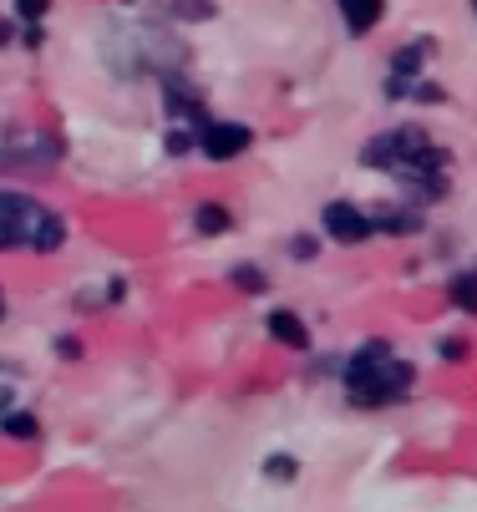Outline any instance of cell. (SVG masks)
<instances>
[{
    "instance_id": "obj_14",
    "label": "cell",
    "mask_w": 477,
    "mask_h": 512,
    "mask_svg": "<svg viewBox=\"0 0 477 512\" xmlns=\"http://www.w3.org/2000/svg\"><path fill=\"white\" fill-rule=\"evenodd\" d=\"M16 16L31 21V26H41V21L51 16V0H16Z\"/></svg>"
},
{
    "instance_id": "obj_12",
    "label": "cell",
    "mask_w": 477,
    "mask_h": 512,
    "mask_svg": "<svg viewBox=\"0 0 477 512\" xmlns=\"http://www.w3.org/2000/svg\"><path fill=\"white\" fill-rule=\"evenodd\" d=\"M0 431L16 436V442H31V436H36L41 426H36V416H31V411H0Z\"/></svg>"
},
{
    "instance_id": "obj_10",
    "label": "cell",
    "mask_w": 477,
    "mask_h": 512,
    "mask_svg": "<svg viewBox=\"0 0 477 512\" xmlns=\"http://www.w3.org/2000/svg\"><path fill=\"white\" fill-rule=\"evenodd\" d=\"M427 51H432V41H422V46H401V51L391 56V71H396V77H422Z\"/></svg>"
},
{
    "instance_id": "obj_7",
    "label": "cell",
    "mask_w": 477,
    "mask_h": 512,
    "mask_svg": "<svg viewBox=\"0 0 477 512\" xmlns=\"http://www.w3.org/2000/svg\"><path fill=\"white\" fill-rule=\"evenodd\" d=\"M340 16H346V26L356 36H366L381 16H386V0H340Z\"/></svg>"
},
{
    "instance_id": "obj_22",
    "label": "cell",
    "mask_w": 477,
    "mask_h": 512,
    "mask_svg": "<svg viewBox=\"0 0 477 512\" xmlns=\"http://www.w3.org/2000/svg\"><path fill=\"white\" fill-rule=\"evenodd\" d=\"M472 6H477V0H472Z\"/></svg>"
},
{
    "instance_id": "obj_5",
    "label": "cell",
    "mask_w": 477,
    "mask_h": 512,
    "mask_svg": "<svg viewBox=\"0 0 477 512\" xmlns=\"http://www.w3.org/2000/svg\"><path fill=\"white\" fill-rule=\"evenodd\" d=\"M320 229H325L335 244H366V239H371V218H366V208H356V203H325V208H320Z\"/></svg>"
},
{
    "instance_id": "obj_11",
    "label": "cell",
    "mask_w": 477,
    "mask_h": 512,
    "mask_svg": "<svg viewBox=\"0 0 477 512\" xmlns=\"http://www.w3.org/2000/svg\"><path fill=\"white\" fill-rule=\"evenodd\" d=\"M447 300H452L457 310L477 315V274H457V279L447 284Z\"/></svg>"
},
{
    "instance_id": "obj_21",
    "label": "cell",
    "mask_w": 477,
    "mask_h": 512,
    "mask_svg": "<svg viewBox=\"0 0 477 512\" xmlns=\"http://www.w3.org/2000/svg\"><path fill=\"white\" fill-rule=\"evenodd\" d=\"M0 315H6V305H0Z\"/></svg>"
},
{
    "instance_id": "obj_8",
    "label": "cell",
    "mask_w": 477,
    "mask_h": 512,
    "mask_svg": "<svg viewBox=\"0 0 477 512\" xmlns=\"http://www.w3.org/2000/svg\"><path fill=\"white\" fill-rule=\"evenodd\" d=\"M269 335H275L280 345H295V350L310 345V330H305V320L295 310H275V315H269Z\"/></svg>"
},
{
    "instance_id": "obj_18",
    "label": "cell",
    "mask_w": 477,
    "mask_h": 512,
    "mask_svg": "<svg viewBox=\"0 0 477 512\" xmlns=\"http://www.w3.org/2000/svg\"><path fill=\"white\" fill-rule=\"evenodd\" d=\"M56 350H61L66 360H77V355H82V345H77V335H61V345H56Z\"/></svg>"
},
{
    "instance_id": "obj_19",
    "label": "cell",
    "mask_w": 477,
    "mask_h": 512,
    "mask_svg": "<svg viewBox=\"0 0 477 512\" xmlns=\"http://www.w3.org/2000/svg\"><path fill=\"white\" fill-rule=\"evenodd\" d=\"M290 254H300V259H315V239H295V244H290Z\"/></svg>"
},
{
    "instance_id": "obj_6",
    "label": "cell",
    "mask_w": 477,
    "mask_h": 512,
    "mask_svg": "<svg viewBox=\"0 0 477 512\" xmlns=\"http://www.w3.org/2000/svg\"><path fill=\"white\" fill-rule=\"evenodd\" d=\"M366 218L371 234H422V203H381Z\"/></svg>"
},
{
    "instance_id": "obj_13",
    "label": "cell",
    "mask_w": 477,
    "mask_h": 512,
    "mask_svg": "<svg viewBox=\"0 0 477 512\" xmlns=\"http://www.w3.org/2000/svg\"><path fill=\"white\" fill-rule=\"evenodd\" d=\"M234 284L244 289V295H264V289H269L264 269H249V264H239V269H234Z\"/></svg>"
},
{
    "instance_id": "obj_16",
    "label": "cell",
    "mask_w": 477,
    "mask_h": 512,
    "mask_svg": "<svg viewBox=\"0 0 477 512\" xmlns=\"http://www.w3.org/2000/svg\"><path fill=\"white\" fill-rule=\"evenodd\" d=\"M412 97H417V102H427V107H437V102H447V92H442L437 82H412Z\"/></svg>"
},
{
    "instance_id": "obj_1",
    "label": "cell",
    "mask_w": 477,
    "mask_h": 512,
    "mask_svg": "<svg viewBox=\"0 0 477 512\" xmlns=\"http://www.w3.org/2000/svg\"><path fill=\"white\" fill-rule=\"evenodd\" d=\"M361 163H366V168L396 173L422 203L447 198V163H452V158H447V148H437V142H432L422 127L381 132L376 142H366V148H361Z\"/></svg>"
},
{
    "instance_id": "obj_15",
    "label": "cell",
    "mask_w": 477,
    "mask_h": 512,
    "mask_svg": "<svg viewBox=\"0 0 477 512\" xmlns=\"http://www.w3.org/2000/svg\"><path fill=\"white\" fill-rule=\"evenodd\" d=\"M264 477H269V482H290V477H295V457H285V452L269 457V462H264Z\"/></svg>"
},
{
    "instance_id": "obj_9",
    "label": "cell",
    "mask_w": 477,
    "mask_h": 512,
    "mask_svg": "<svg viewBox=\"0 0 477 512\" xmlns=\"http://www.w3.org/2000/svg\"><path fill=\"white\" fill-rule=\"evenodd\" d=\"M193 229H198V234H229V229H234V218H229L224 203H203V208L193 213Z\"/></svg>"
},
{
    "instance_id": "obj_2",
    "label": "cell",
    "mask_w": 477,
    "mask_h": 512,
    "mask_svg": "<svg viewBox=\"0 0 477 512\" xmlns=\"http://www.w3.org/2000/svg\"><path fill=\"white\" fill-rule=\"evenodd\" d=\"M417 386V365L412 360H401L391 355L386 340H366L356 350V360L346 365V396L356 406H391V401H406Z\"/></svg>"
},
{
    "instance_id": "obj_20",
    "label": "cell",
    "mask_w": 477,
    "mask_h": 512,
    "mask_svg": "<svg viewBox=\"0 0 477 512\" xmlns=\"http://www.w3.org/2000/svg\"><path fill=\"white\" fill-rule=\"evenodd\" d=\"M0 46H11V16H0Z\"/></svg>"
},
{
    "instance_id": "obj_3",
    "label": "cell",
    "mask_w": 477,
    "mask_h": 512,
    "mask_svg": "<svg viewBox=\"0 0 477 512\" xmlns=\"http://www.w3.org/2000/svg\"><path fill=\"white\" fill-rule=\"evenodd\" d=\"M66 244V224L61 213H51L46 203H36L31 193H11L0 188V254L6 249H36V254H56Z\"/></svg>"
},
{
    "instance_id": "obj_17",
    "label": "cell",
    "mask_w": 477,
    "mask_h": 512,
    "mask_svg": "<svg viewBox=\"0 0 477 512\" xmlns=\"http://www.w3.org/2000/svg\"><path fill=\"white\" fill-rule=\"evenodd\" d=\"M437 350H442V360H467V340H457V335H452V340H442Z\"/></svg>"
},
{
    "instance_id": "obj_4",
    "label": "cell",
    "mask_w": 477,
    "mask_h": 512,
    "mask_svg": "<svg viewBox=\"0 0 477 512\" xmlns=\"http://www.w3.org/2000/svg\"><path fill=\"white\" fill-rule=\"evenodd\" d=\"M249 142H254V132H249L244 122H203V132H198L193 148H198L203 158H214V163H229V158L249 153Z\"/></svg>"
}]
</instances>
